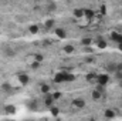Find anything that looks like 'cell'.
Listing matches in <instances>:
<instances>
[{"label": "cell", "instance_id": "2", "mask_svg": "<svg viewBox=\"0 0 122 121\" xmlns=\"http://www.w3.org/2000/svg\"><path fill=\"white\" fill-rule=\"evenodd\" d=\"M67 77H68V73H65V71H58V73H56V76H54V81H56L57 84L67 83Z\"/></svg>", "mask_w": 122, "mask_h": 121}, {"label": "cell", "instance_id": "29", "mask_svg": "<svg viewBox=\"0 0 122 121\" xmlns=\"http://www.w3.org/2000/svg\"><path fill=\"white\" fill-rule=\"evenodd\" d=\"M117 71H122V63H117Z\"/></svg>", "mask_w": 122, "mask_h": 121}, {"label": "cell", "instance_id": "9", "mask_svg": "<svg viewBox=\"0 0 122 121\" xmlns=\"http://www.w3.org/2000/svg\"><path fill=\"white\" fill-rule=\"evenodd\" d=\"M94 17H95V11L92 9H84V19L92 20Z\"/></svg>", "mask_w": 122, "mask_h": 121}, {"label": "cell", "instance_id": "3", "mask_svg": "<svg viewBox=\"0 0 122 121\" xmlns=\"http://www.w3.org/2000/svg\"><path fill=\"white\" fill-rule=\"evenodd\" d=\"M71 104H72V107H75V108H78V110H81V108H84V107L87 105L85 100H84V98H81V97H77V98H74Z\"/></svg>", "mask_w": 122, "mask_h": 121}, {"label": "cell", "instance_id": "30", "mask_svg": "<svg viewBox=\"0 0 122 121\" xmlns=\"http://www.w3.org/2000/svg\"><path fill=\"white\" fill-rule=\"evenodd\" d=\"M118 50L122 51V41H121V43H118Z\"/></svg>", "mask_w": 122, "mask_h": 121}, {"label": "cell", "instance_id": "28", "mask_svg": "<svg viewBox=\"0 0 122 121\" xmlns=\"http://www.w3.org/2000/svg\"><path fill=\"white\" fill-rule=\"evenodd\" d=\"M40 64H41V63H40V61H34V63H31V67H33V68H37V67H40Z\"/></svg>", "mask_w": 122, "mask_h": 121}, {"label": "cell", "instance_id": "13", "mask_svg": "<svg viewBox=\"0 0 122 121\" xmlns=\"http://www.w3.org/2000/svg\"><path fill=\"white\" fill-rule=\"evenodd\" d=\"M62 50H64V53H67V54H72V53H75V47H74L72 44H67V46H64Z\"/></svg>", "mask_w": 122, "mask_h": 121}, {"label": "cell", "instance_id": "5", "mask_svg": "<svg viewBox=\"0 0 122 121\" xmlns=\"http://www.w3.org/2000/svg\"><path fill=\"white\" fill-rule=\"evenodd\" d=\"M109 38L118 44V43H121L122 41V33H119V31H112V33L109 34Z\"/></svg>", "mask_w": 122, "mask_h": 121}, {"label": "cell", "instance_id": "15", "mask_svg": "<svg viewBox=\"0 0 122 121\" xmlns=\"http://www.w3.org/2000/svg\"><path fill=\"white\" fill-rule=\"evenodd\" d=\"M92 43H94V40H92V38H90V37H84V38H81V44H82L84 47L91 46Z\"/></svg>", "mask_w": 122, "mask_h": 121}, {"label": "cell", "instance_id": "6", "mask_svg": "<svg viewBox=\"0 0 122 121\" xmlns=\"http://www.w3.org/2000/svg\"><path fill=\"white\" fill-rule=\"evenodd\" d=\"M72 16L75 19H84V7H75L72 10Z\"/></svg>", "mask_w": 122, "mask_h": 121}, {"label": "cell", "instance_id": "7", "mask_svg": "<svg viewBox=\"0 0 122 121\" xmlns=\"http://www.w3.org/2000/svg\"><path fill=\"white\" fill-rule=\"evenodd\" d=\"M54 98H53V95H51V93H47V94H44V104L47 105V107H53V104H54Z\"/></svg>", "mask_w": 122, "mask_h": 121}, {"label": "cell", "instance_id": "26", "mask_svg": "<svg viewBox=\"0 0 122 121\" xmlns=\"http://www.w3.org/2000/svg\"><path fill=\"white\" fill-rule=\"evenodd\" d=\"M114 74H115V77H117V80H118V81L122 80V71H115Z\"/></svg>", "mask_w": 122, "mask_h": 121}, {"label": "cell", "instance_id": "23", "mask_svg": "<svg viewBox=\"0 0 122 121\" xmlns=\"http://www.w3.org/2000/svg\"><path fill=\"white\" fill-rule=\"evenodd\" d=\"M50 110H51V114H53L54 117H57V116H58V113H60V111H58V108H57V107H54V105H53V107H50Z\"/></svg>", "mask_w": 122, "mask_h": 121}, {"label": "cell", "instance_id": "20", "mask_svg": "<svg viewBox=\"0 0 122 121\" xmlns=\"http://www.w3.org/2000/svg\"><path fill=\"white\" fill-rule=\"evenodd\" d=\"M53 27H54V20H53V19L47 20V22H46V29L50 30V29H53Z\"/></svg>", "mask_w": 122, "mask_h": 121}, {"label": "cell", "instance_id": "17", "mask_svg": "<svg viewBox=\"0 0 122 121\" xmlns=\"http://www.w3.org/2000/svg\"><path fill=\"white\" fill-rule=\"evenodd\" d=\"M4 113H7V114H14V113H16V107H14V105H4Z\"/></svg>", "mask_w": 122, "mask_h": 121}, {"label": "cell", "instance_id": "21", "mask_svg": "<svg viewBox=\"0 0 122 121\" xmlns=\"http://www.w3.org/2000/svg\"><path fill=\"white\" fill-rule=\"evenodd\" d=\"M51 95H53L54 100H60L61 97H62V93L61 91H54V93H51Z\"/></svg>", "mask_w": 122, "mask_h": 121}, {"label": "cell", "instance_id": "24", "mask_svg": "<svg viewBox=\"0 0 122 121\" xmlns=\"http://www.w3.org/2000/svg\"><path fill=\"white\" fill-rule=\"evenodd\" d=\"M1 88H3V91H10L11 90V86H10L9 83H4V84L1 86Z\"/></svg>", "mask_w": 122, "mask_h": 121}, {"label": "cell", "instance_id": "8", "mask_svg": "<svg viewBox=\"0 0 122 121\" xmlns=\"http://www.w3.org/2000/svg\"><path fill=\"white\" fill-rule=\"evenodd\" d=\"M27 108H29L30 111H37V110H38V101H37L36 98L30 100V101L27 103Z\"/></svg>", "mask_w": 122, "mask_h": 121}, {"label": "cell", "instance_id": "31", "mask_svg": "<svg viewBox=\"0 0 122 121\" xmlns=\"http://www.w3.org/2000/svg\"><path fill=\"white\" fill-rule=\"evenodd\" d=\"M119 86H121V88H122V80H119Z\"/></svg>", "mask_w": 122, "mask_h": 121}, {"label": "cell", "instance_id": "25", "mask_svg": "<svg viewBox=\"0 0 122 121\" xmlns=\"http://www.w3.org/2000/svg\"><path fill=\"white\" fill-rule=\"evenodd\" d=\"M75 80V76L74 74H71V73H68V77H67V83H70V81H74Z\"/></svg>", "mask_w": 122, "mask_h": 121}, {"label": "cell", "instance_id": "18", "mask_svg": "<svg viewBox=\"0 0 122 121\" xmlns=\"http://www.w3.org/2000/svg\"><path fill=\"white\" fill-rule=\"evenodd\" d=\"M104 116H105L107 118H114V117H115V111H114L112 108H108V110H105Z\"/></svg>", "mask_w": 122, "mask_h": 121}, {"label": "cell", "instance_id": "10", "mask_svg": "<svg viewBox=\"0 0 122 121\" xmlns=\"http://www.w3.org/2000/svg\"><path fill=\"white\" fill-rule=\"evenodd\" d=\"M95 44H97V47H98L99 50H105V49H107V46H108L107 40H104V38H98V40L95 41Z\"/></svg>", "mask_w": 122, "mask_h": 121}, {"label": "cell", "instance_id": "19", "mask_svg": "<svg viewBox=\"0 0 122 121\" xmlns=\"http://www.w3.org/2000/svg\"><path fill=\"white\" fill-rule=\"evenodd\" d=\"M85 78H87V81H90V83H95V80H97V73H88Z\"/></svg>", "mask_w": 122, "mask_h": 121}, {"label": "cell", "instance_id": "27", "mask_svg": "<svg viewBox=\"0 0 122 121\" xmlns=\"http://www.w3.org/2000/svg\"><path fill=\"white\" fill-rule=\"evenodd\" d=\"M34 59H36V60H37V61H40V63H41V61H43V59H44V57H43V54H36V56H34Z\"/></svg>", "mask_w": 122, "mask_h": 121}, {"label": "cell", "instance_id": "22", "mask_svg": "<svg viewBox=\"0 0 122 121\" xmlns=\"http://www.w3.org/2000/svg\"><path fill=\"white\" fill-rule=\"evenodd\" d=\"M29 31H30L31 34H37L38 33V26H36V24H33L29 27Z\"/></svg>", "mask_w": 122, "mask_h": 121}, {"label": "cell", "instance_id": "4", "mask_svg": "<svg viewBox=\"0 0 122 121\" xmlns=\"http://www.w3.org/2000/svg\"><path fill=\"white\" fill-rule=\"evenodd\" d=\"M17 80H19V83H20L21 86H27V84L30 83V77H29L26 73H19V74H17Z\"/></svg>", "mask_w": 122, "mask_h": 121}, {"label": "cell", "instance_id": "1", "mask_svg": "<svg viewBox=\"0 0 122 121\" xmlns=\"http://www.w3.org/2000/svg\"><path fill=\"white\" fill-rule=\"evenodd\" d=\"M111 77H109V73H101V74H97V80L95 83L97 84H101V86H107L109 83Z\"/></svg>", "mask_w": 122, "mask_h": 121}, {"label": "cell", "instance_id": "11", "mask_svg": "<svg viewBox=\"0 0 122 121\" xmlns=\"http://www.w3.org/2000/svg\"><path fill=\"white\" fill-rule=\"evenodd\" d=\"M105 70H107V73H115L117 71V63H108V64H105Z\"/></svg>", "mask_w": 122, "mask_h": 121}, {"label": "cell", "instance_id": "12", "mask_svg": "<svg viewBox=\"0 0 122 121\" xmlns=\"http://www.w3.org/2000/svg\"><path fill=\"white\" fill-rule=\"evenodd\" d=\"M56 36L58 38H65L67 37V31H65V29H62V27H58V29H56Z\"/></svg>", "mask_w": 122, "mask_h": 121}, {"label": "cell", "instance_id": "16", "mask_svg": "<svg viewBox=\"0 0 122 121\" xmlns=\"http://www.w3.org/2000/svg\"><path fill=\"white\" fill-rule=\"evenodd\" d=\"M40 91H41V94L51 93V87H50L48 84H41V86H40Z\"/></svg>", "mask_w": 122, "mask_h": 121}, {"label": "cell", "instance_id": "14", "mask_svg": "<svg viewBox=\"0 0 122 121\" xmlns=\"http://www.w3.org/2000/svg\"><path fill=\"white\" fill-rule=\"evenodd\" d=\"M91 97H92V100H94V101H99V100H101V97H102V93H101V91H98L97 88H95V90L92 91Z\"/></svg>", "mask_w": 122, "mask_h": 121}]
</instances>
